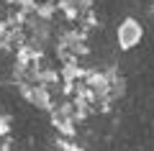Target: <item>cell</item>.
<instances>
[{"label": "cell", "instance_id": "cell-2", "mask_svg": "<svg viewBox=\"0 0 154 151\" xmlns=\"http://www.w3.org/2000/svg\"><path fill=\"white\" fill-rule=\"evenodd\" d=\"M67 151H85V149H82V146H77V143H72V146H69Z\"/></svg>", "mask_w": 154, "mask_h": 151}, {"label": "cell", "instance_id": "cell-1", "mask_svg": "<svg viewBox=\"0 0 154 151\" xmlns=\"http://www.w3.org/2000/svg\"><path fill=\"white\" fill-rule=\"evenodd\" d=\"M141 36H144V28L136 18H123L118 23V31H116V38H118V46L123 51H131L136 44H141Z\"/></svg>", "mask_w": 154, "mask_h": 151}]
</instances>
